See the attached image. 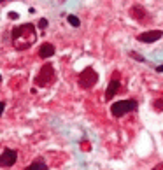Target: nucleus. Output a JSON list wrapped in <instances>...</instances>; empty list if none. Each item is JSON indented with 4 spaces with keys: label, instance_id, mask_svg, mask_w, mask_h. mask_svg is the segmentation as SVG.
<instances>
[{
    "label": "nucleus",
    "instance_id": "obj_1",
    "mask_svg": "<svg viewBox=\"0 0 163 170\" xmlns=\"http://www.w3.org/2000/svg\"><path fill=\"white\" fill-rule=\"evenodd\" d=\"M35 40H37V33H35V27L32 23L19 25L12 30V46L18 51L28 49Z\"/></svg>",
    "mask_w": 163,
    "mask_h": 170
},
{
    "label": "nucleus",
    "instance_id": "obj_2",
    "mask_svg": "<svg viewBox=\"0 0 163 170\" xmlns=\"http://www.w3.org/2000/svg\"><path fill=\"white\" fill-rule=\"evenodd\" d=\"M137 107H138L137 100H119V102L112 103L110 112H112L114 118H121V116H125L132 111H137Z\"/></svg>",
    "mask_w": 163,
    "mask_h": 170
},
{
    "label": "nucleus",
    "instance_id": "obj_3",
    "mask_svg": "<svg viewBox=\"0 0 163 170\" xmlns=\"http://www.w3.org/2000/svg\"><path fill=\"white\" fill-rule=\"evenodd\" d=\"M53 81H55V69H53L51 63H46L39 70V74L35 75V84L46 88V86H49V84H53Z\"/></svg>",
    "mask_w": 163,
    "mask_h": 170
},
{
    "label": "nucleus",
    "instance_id": "obj_4",
    "mask_svg": "<svg viewBox=\"0 0 163 170\" xmlns=\"http://www.w3.org/2000/svg\"><path fill=\"white\" fill-rule=\"evenodd\" d=\"M79 86L81 88H84V90H89L91 86H95L97 84V81H98V74L93 70L91 67H86L81 74H79Z\"/></svg>",
    "mask_w": 163,
    "mask_h": 170
},
{
    "label": "nucleus",
    "instance_id": "obj_5",
    "mask_svg": "<svg viewBox=\"0 0 163 170\" xmlns=\"http://www.w3.org/2000/svg\"><path fill=\"white\" fill-rule=\"evenodd\" d=\"M18 161V153L14 149H4V153L0 154V167L2 168H9Z\"/></svg>",
    "mask_w": 163,
    "mask_h": 170
},
{
    "label": "nucleus",
    "instance_id": "obj_6",
    "mask_svg": "<svg viewBox=\"0 0 163 170\" xmlns=\"http://www.w3.org/2000/svg\"><path fill=\"white\" fill-rule=\"evenodd\" d=\"M163 37V32L161 30H149V32H144L140 33L137 39L140 40V42H146V44H151V42H156Z\"/></svg>",
    "mask_w": 163,
    "mask_h": 170
},
{
    "label": "nucleus",
    "instance_id": "obj_7",
    "mask_svg": "<svg viewBox=\"0 0 163 170\" xmlns=\"http://www.w3.org/2000/svg\"><path fill=\"white\" fill-rule=\"evenodd\" d=\"M119 86H121V82L118 81V77H112L110 82H109V86H107V91H105V100H110L116 93H118Z\"/></svg>",
    "mask_w": 163,
    "mask_h": 170
},
{
    "label": "nucleus",
    "instance_id": "obj_8",
    "mask_svg": "<svg viewBox=\"0 0 163 170\" xmlns=\"http://www.w3.org/2000/svg\"><path fill=\"white\" fill-rule=\"evenodd\" d=\"M53 54H55V46L49 44V42H44V44L39 48V56L44 58V60H46V58H51Z\"/></svg>",
    "mask_w": 163,
    "mask_h": 170
},
{
    "label": "nucleus",
    "instance_id": "obj_9",
    "mask_svg": "<svg viewBox=\"0 0 163 170\" xmlns=\"http://www.w3.org/2000/svg\"><path fill=\"white\" fill-rule=\"evenodd\" d=\"M130 16L135 18V19H138V21H142V19L146 18V11H144L142 5H133V7L130 9Z\"/></svg>",
    "mask_w": 163,
    "mask_h": 170
},
{
    "label": "nucleus",
    "instance_id": "obj_10",
    "mask_svg": "<svg viewBox=\"0 0 163 170\" xmlns=\"http://www.w3.org/2000/svg\"><path fill=\"white\" fill-rule=\"evenodd\" d=\"M25 170H48V165H46V161H44L42 158H37V160H33Z\"/></svg>",
    "mask_w": 163,
    "mask_h": 170
},
{
    "label": "nucleus",
    "instance_id": "obj_11",
    "mask_svg": "<svg viewBox=\"0 0 163 170\" xmlns=\"http://www.w3.org/2000/svg\"><path fill=\"white\" fill-rule=\"evenodd\" d=\"M67 21H68V23H70L72 27H76V28H77V27L81 25L79 18H77V16H74V14H70V16H68V18H67Z\"/></svg>",
    "mask_w": 163,
    "mask_h": 170
},
{
    "label": "nucleus",
    "instance_id": "obj_12",
    "mask_svg": "<svg viewBox=\"0 0 163 170\" xmlns=\"http://www.w3.org/2000/svg\"><path fill=\"white\" fill-rule=\"evenodd\" d=\"M39 28H40V30L48 28V19H46V18H40V19H39Z\"/></svg>",
    "mask_w": 163,
    "mask_h": 170
},
{
    "label": "nucleus",
    "instance_id": "obj_13",
    "mask_svg": "<svg viewBox=\"0 0 163 170\" xmlns=\"http://www.w3.org/2000/svg\"><path fill=\"white\" fill-rule=\"evenodd\" d=\"M130 56H132V58H135L137 61H144V58H142L140 54H137V53H130Z\"/></svg>",
    "mask_w": 163,
    "mask_h": 170
},
{
    "label": "nucleus",
    "instance_id": "obj_14",
    "mask_svg": "<svg viewBox=\"0 0 163 170\" xmlns=\"http://www.w3.org/2000/svg\"><path fill=\"white\" fill-rule=\"evenodd\" d=\"M4 111H5V102H0V116L4 114Z\"/></svg>",
    "mask_w": 163,
    "mask_h": 170
},
{
    "label": "nucleus",
    "instance_id": "obj_15",
    "mask_svg": "<svg viewBox=\"0 0 163 170\" xmlns=\"http://www.w3.org/2000/svg\"><path fill=\"white\" fill-rule=\"evenodd\" d=\"M9 18L11 19H18V12H9Z\"/></svg>",
    "mask_w": 163,
    "mask_h": 170
},
{
    "label": "nucleus",
    "instance_id": "obj_16",
    "mask_svg": "<svg viewBox=\"0 0 163 170\" xmlns=\"http://www.w3.org/2000/svg\"><path fill=\"white\" fill-rule=\"evenodd\" d=\"M153 170H163V163H160V165H156Z\"/></svg>",
    "mask_w": 163,
    "mask_h": 170
},
{
    "label": "nucleus",
    "instance_id": "obj_17",
    "mask_svg": "<svg viewBox=\"0 0 163 170\" xmlns=\"http://www.w3.org/2000/svg\"><path fill=\"white\" fill-rule=\"evenodd\" d=\"M156 70H158V72H163V65H160V67H156Z\"/></svg>",
    "mask_w": 163,
    "mask_h": 170
},
{
    "label": "nucleus",
    "instance_id": "obj_18",
    "mask_svg": "<svg viewBox=\"0 0 163 170\" xmlns=\"http://www.w3.org/2000/svg\"><path fill=\"white\" fill-rule=\"evenodd\" d=\"M4 2H7V0H0V4H4Z\"/></svg>",
    "mask_w": 163,
    "mask_h": 170
},
{
    "label": "nucleus",
    "instance_id": "obj_19",
    "mask_svg": "<svg viewBox=\"0 0 163 170\" xmlns=\"http://www.w3.org/2000/svg\"><path fill=\"white\" fill-rule=\"evenodd\" d=\"M0 81H2V75H0Z\"/></svg>",
    "mask_w": 163,
    "mask_h": 170
}]
</instances>
